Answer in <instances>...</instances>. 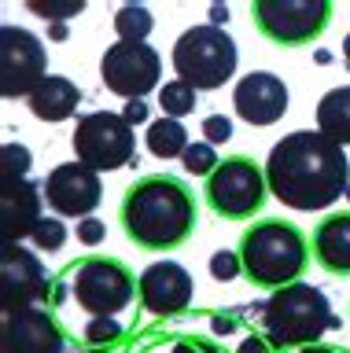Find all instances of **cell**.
<instances>
[{"instance_id":"obj_1","label":"cell","mask_w":350,"mask_h":353,"mask_svg":"<svg viewBox=\"0 0 350 353\" xmlns=\"http://www.w3.org/2000/svg\"><path fill=\"white\" fill-rule=\"evenodd\" d=\"M269 195L299 214H321L350 188V159L317 129H295L266 154Z\"/></svg>"},{"instance_id":"obj_2","label":"cell","mask_w":350,"mask_h":353,"mask_svg":"<svg viewBox=\"0 0 350 353\" xmlns=\"http://www.w3.org/2000/svg\"><path fill=\"white\" fill-rule=\"evenodd\" d=\"M118 221L133 247L170 254L195 236L200 206H195V192L184 181L170 173H148L126 188Z\"/></svg>"},{"instance_id":"obj_3","label":"cell","mask_w":350,"mask_h":353,"mask_svg":"<svg viewBox=\"0 0 350 353\" xmlns=\"http://www.w3.org/2000/svg\"><path fill=\"white\" fill-rule=\"evenodd\" d=\"M236 250L244 261V280L269 294L299 283L313 258L310 236L284 217H262L255 225H247Z\"/></svg>"},{"instance_id":"obj_4","label":"cell","mask_w":350,"mask_h":353,"mask_svg":"<svg viewBox=\"0 0 350 353\" xmlns=\"http://www.w3.org/2000/svg\"><path fill=\"white\" fill-rule=\"evenodd\" d=\"M332 324H336V313L328 294L306 280L280 287L262 302V331L277 350L317 346L324 331H332Z\"/></svg>"},{"instance_id":"obj_5","label":"cell","mask_w":350,"mask_h":353,"mask_svg":"<svg viewBox=\"0 0 350 353\" xmlns=\"http://www.w3.org/2000/svg\"><path fill=\"white\" fill-rule=\"evenodd\" d=\"M170 63L177 70V81L192 85L195 92H214L225 81H233L240 70V48L233 41V33L211 26V22H200V26H188L173 41Z\"/></svg>"},{"instance_id":"obj_6","label":"cell","mask_w":350,"mask_h":353,"mask_svg":"<svg viewBox=\"0 0 350 353\" xmlns=\"http://www.w3.org/2000/svg\"><path fill=\"white\" fill-rule=\"evenodd\" d=\"M70 298L89 316H118L140 298V276L122 258L89 254L70 265Z\"/></svg>"},{"instance_id":"obj_7","label":"cell","mask_w":350,"mask_h":353,"mask_svg":"<svg viewBox=\"0 0 350 353\" xmlns=\"http://www.w3.org/2000/svg\"><path fill=\"white\" fill-rule=\"evenodd\" d=\"M203 199L217 217L225 221H251L258 217V210L269 199V181H266V165H258L247 154H229L222 165L214 170V176L203 184Z\"/></svg>"},{"instance_id":"obj_8","label":"cell","mask_w":350,"mask_h":353,"mask_svg":"<svg viewBox=\"0 0 350 353\" xmlns=\"http://www.w3.org/2000/svg\"><path fill=\"white\" fill-rule=\"evenodd\" d=\"M74 159L96 173H115L133 162L137 154V132L122 118V110H89L78 118L70 132Z\"/></svg>"},{"instance_id":"obj_9","label":"cell","mask_w":350,"mask_h":353,"mask_svg":"<svg viewBox=\"0 0 350 353\" xmlns=\"http://www.w3.org/2000/svg\"><path fill=\"white\" fill-rule=\"evenodd\" d=\"M251 22L262 37L280 48H302L328 30L332 0H255Z\"/></svg>"},{"instance_id":"obj_10","label":"cell","mask_w":350,"mask_h":353,"mask_svg":"<svg viewBox=\"0 0 350 353\" xmlns=\"http://www.w3.org/2000/svg\"><path fill=\"white\" fill-rule=\"evenodd\" d=\"M48 77V52L34 30L4 22L0 26V96L30 99Z\"/></svg>"},{"instance_id":"obj_11","label":"cell","mask_w":350,"mask_h":353,"mask_svg":"<svg viewBox=\"0 0 350 353\" xmlns=\"http://www.w3.org/2000/svg\"><path fill=\"white\" fill-rule=\"evenodd\" d=\"M100 81L122 99H148L162 88V55L148 41H115L100 55Z\"/></svg>"},{"instance_id":"obj_12","label":"cell","mask_w":350,"mask_h":353,"mask_svg":"<svg viewBox=\"0 0 350 353\" xmlns=\"http://www.w3.org/2000/svg\"><path fill=\"white\" fill-rule=\"evenodd\" d=\"M56 280L45 272L34 247H0V309L4 316L48 302Z\"/></svg>"},{"instance_id":"obj_13","label":"cell","mask_w":350,"mask_h":353,"mask_svg":"<svg viewBox=\"0 0 350 353\" xmlns=\"http://www.w3.org/2000/svg\"><path fill=\"white\" fill-rule=\"evenodd\" d=\"M41 192H45V203H48V210L56 217L85 221V217H93L96 206H100L104 181H100L96 170L81 165L78 159H70V162L52 165L48 176L41 181Z\"/></svg>"},{"instance_id":"obj_14","label":"cell","mask_w":350,"mask_h":353,"mask_svg":"<svg viewBox=\"0 0 350 353\" xmlns=\"http://www.w3.org/2000/svg\"><path fill=\"white\" fill-rule=\"evenodd\" d=\"M0 353H67V331L52 305H30L4 316Z\"/></svg>"},{"instance_id":"obj_15","label":"cell","mask_w":350,"mask_h":353,"mask_svg":"<svg viewBox=\"0 0 350 353\" xmlns=\"http://www.w3.org/2000/svg\"><path fill=\"white\" fill-rule=\"evenodd\" d=\"M288 103H291L288 81L277 77L273 70H251L233 88V110L247 125H258V129L277 125L288 114Z\"/></svg>"},{"instance_id":"obj_16","label":"cell","mask_w":350,"mask_h":353,"mask_svg":"<svg viewBox=\"0 0 350 353\" xmlns=\"http://www.w3.org/2000/svg\"><path fill=\"white\" fill-rule=\"evenodd\" d=\"M195 283L192 272L181 261L162 258L151 261L148 269H140V305L151 316H177L192 305Z\"/></svg>"},{"instance_id":"obj_17","label":"cell","mask_w":350,"mask_h":353,"mask_svg":"<svg viewBox=\"0 0 350 353\" xmlns=\"http://www.w3.org/2000/svg\"><path fill=\"white\" fill-rule=\"evenodd\" d=\"M45 192L30 181H0V247H23L45 217Z\"/></svg>"},{"instance_id":"obj_18","label":"cell","mask_w":350,"mask_h":353,"mask_svg":"<svg viewBox=\"0 0 350 353\" xmlns=\"http://www.w3.org/2000/svg\"><path fill=\"white\" fill-rule=\"evenodd\" d=\"M313 261L332 276H350V210L324 214L310 236Z\"/></svg>"},{"instance_id":"obj_19","label":"cell","mask_w":350,"mask_h":353,"mask_svg":"<svg viewBox=\"0 0 350 353\" xmlns=\"http://www.w3.org/2000/svg\"><path fill=\"white\" fill-rule=\"evenodd\" d=\"M78 103H81V88L74 85L70 77H63V74H48L45 81L37 85V92L26 99L30 114H34L37 121H48V125L74 118Z\"/></svg>"},{"instance_id":"obj_20","label":"cell","mask_w":350,"mask_h":353,"mask_svg":"<svg viewBox=\"0 0 350 353\" xmlns=\"http://www.w3.org/2000/svg\"><path fill=\"white\" fill-rule=\"evenodd\" d=\"M313 121H317V132H324L332 143L339 148H350V85H336L317 99V110H313Z\"/></svg>"},{"instance_id":"obj_21","label":"cell","mask_w":350,"mask_h":353,"mask_svg":"<svg viewBox=\"0 0 350 353\" xmlns=\"http://www.w3.org/2000/svg\"><path fill=\"white\" fill-rule=\"evenodd\" d=\"M188 129H184V121L177 118H159L151 121V125L144 129V148L155 154V159H181L184 151H188Z\"/></svg>"},{"instance_id":"obj_22","label":"cell","mask_w":350,"mask_h":353,"mask_svg":"<svg viewBox=\"0 0 350 353\" xmlns=\"http://www.w3.org/2000/svg\"><path fill=\"white\" fill-rule=\"evenodd\" d=\"M155 30V15L144 4H122L115 11V33L118 41H148Z\"/></svg>"},{"instance_id":"obj_23","label":"cell","mask_w":350,"mask_h":353,"mask_svg":"<svg viewBox=\"0 0 350 353\" xmlns=\"http://www.w3.org/2000/svg\"><path fill=\"white\" fill-rule=\"evenodd\" d=\"M195 99H200V92H195L192 85H184V81H166L159 88V110H162V118H188L192 110H195Z\"/></svg>"},{"instance_id":"obj_24","label":"cell","mask_w":350,"mask_h":353,"mask_svg":"<svg viewBox=\"0 0 350 353\" xmlns=\"http://www.w3.org/2000/svg\"><path fill=\"white\" fill-rule=\"evenodd\" d=\"M67 239H70V232H67V225H63V217H56V214H45L37 221V228L30 232V247H34L37 254H59L63 247H67Z\"/></svg>"},{"instance_id":"obj_25","label":"cell","mask_w":350,"mask_h":353,"mask_svg":"<svg viewBox=\"0 0 350 353\" xmlns=\"http://www.w3.org/2000/svg\"><path fill=\"white\" fill-rule=\"evenodd\" d=\"M30 170H34V154H30L26 143L8 140L0 148V181H26Z\"/></svg>"},{"instance_id":"obj_26","label":"cell","mask_w":350,"mask_h":353,"mask_svg":"<svg viewBox=\"0 0 350 353\" xmlns=\"http://www.w3.org/2000/svg\"><path fill=\"white\" fill-rule=\"evenodd\" d=\"M181 165H184V173H188V176H203V181H211L214 170L222 165V154L214 151V143L200 140V143H188V151L181 154Z\"/></svg>"},{"instance_id":"obj_27","label":"cell","mask_w":350,"mask_h":353,"mask_svg":"<svg viewBox=\"0 0 350 353\" xmlns=\"http://www.w3.org/2000/svg\"><path fill=\"white\" fill-rule=\"evenodd\" d=\"M89 8L85 0H26V11L37 19H45L48 26L52 22H67L74 15H81V11Z\"/></svg>"},{"instance_id":"obj_28","label":"cell","mask_w":350,"mask_h":353,"mask_svg":"<svg viewBox=\"0 0 350 353\" xmlns=\"http://www.w3.org/2000/svg\"><path fill=\"white\" fill-rule=\"evenodd\" d=\"M118 339H122V324H118L115 316H93L89 324H85V342H89L93 350H107Z\"/></svg>"},{"instance_id":"obj_29","label":"cell","mask_w":350,"mask_h":353,"mask_svg":"<svg viewBox=\"0 0 350 353\" xmlns=\"http://www.w3.org/2000/svg\"><path fill=\"white\" fill-rule=\"evenodd\" d=\"M211 276H214L217 283H233L236 276H244L240 250H214V254H211Z\"/></svg>"},{"instance_id":"obj_30","label":"cell","mask_w":350,"mask_h":353,"mask_svg":"<svg viewBox=\"0 0 350 353\" xmlns=\"http://www.w3.org/2000/svg\"><path fill=\"white\" fill-rule=\"evenodd\" d=\"M203 140L214 143V148L229 143V140H233V118H225V114H206V118H203Z\"/></svg>"},{"instance_id":"obj_31","label":"cell","mask_w":350,"mask_h":353,"mask_svg":"<svg viewBox=\"0 0 350 353\" xmlns=\"http://www.w3.org/2000/svg\"><path fill=\"white\" fill-rule=\"evenodd\" d=\"M104 236H107V225H104V221L96 217V214L74 225V239H78V243H85V247H100V243H104Z\"/></svg>"},{"instance_id":"obj_32","label":"cell","mask_w":350,"mask_h":353,"mask_svg":"<svg viewBox=\"0 0 350 353\" xmlns=\"http://www.w3.org/2000/svg\"><path fill=\"white\" fill-rule=\"evenodd\" d=\"M166 353H222L214 346V342H206V339H195V335H184V339H173Z\"/></svg>"},{"instance_id":"obj_33","label":"cell","mask_w":350,"mask_h":353,"mask_svg":"<svg viewBox=\"0 0 350 353\" xmlns=\"http://www.w3.org/2000/svg\"><path fill=\"white\" fill-rule=\"evenodd\" d=\"M122 118H126L133 129H137V125H144V121L151 125V103H148V99H126Z\"/></svg>"},{"instance_id":"obj_34","label":"cell","mask_w":350,"mask_h":353,"mask_svg":"<svg viewBox=\"0 0 350 353\" xmlns=\"http://www.w3.org/2000/svg\"><path fill=\"white\" fill-rule=\"evenodd\" d=\"M236 353H280V350L269 342V335H266V331H258V335H247L244 342H240V346H236Z\"/></svg>"},{"instance_id":"obj_35","label":"cell","mask_w":350,"mask_h":353,"mask_svg":"<svg viewBox=\"0 0 350 353\" xmlns=\"http://www.w3.org/2000/svg\"><path fill=\"white\" fill-rule=\"evenodd\" d=\"M229 19H233V11H229V4H211V26L225 30Z\"/></svg>"},{"instance_id":"obj_36","label":"cell","mask_w":350,"mask_h":353,"mask_svg":"<svg viewBox=\"0 0 350 353\" xmlns=\"http://www.w3.org/2000/svg\"><path fill=\"white\" fill-rule=\"evenodd\" d=\"M211 324H214V335H233V331H236V316H222V313H217Z\"/></svg>"},{"instance_id":"obj_37","label":"cell","mask_w":350,"mask_h":353,"mask_svg":"<svg viewBox=\"0 0 350 353\" xmlns=\"http://www.w3.org/2000/svg\"><path fill=\"white\" fill-rule=\"evenodd\" d=\"M48 37L56 41V44H63V41L70 37V33H67V22H52V26H48Z\"/></svg>"},{"instance_id":"obj_38","label":"cell","mask_w":350,"mask_h":353,"mask_svg":"<svg viewBox=\"0 0 350 353\" xmlns=\"http://www.w3.org/2000/svg\"><path fill=\"white\" fill-rule=\"evenodd\" d=\"M299 353H339L336 346H324V342H317V346H306V350H299Z\"/></svg>"},{"instance_id":"obj_39","label":"cell","mask_w":350,"mask_h":353,"mask_svg":"<svg viewBox=\"0 0 350 353\" xmlns=\"http://www.w3.org/2000/svg\"><path fill=\"white\" fill-rule=\"evenodd\" d=\"M343 59H347V66H350V33L343 37Z\"/></svg>"},{"instance_id":"obj_40","label":"cell","mask_w":350,"mask_h":353,"mask_svg":"<svg viewBox=\"0 0 350 353\" xmlns=\"http://www.w3.org/2000/svg\"><path fill=\"white\" fill-rule=\"evenodd\" d=\"M81 353H111V350H93V346H89V350H81Z\"/></svg>"},{"instance_id":"obj_41","label":"cell","mask_w":350,"mask_h":353,"mask_svg":"<svg viewBox=\"0 0 350 353\" xmlns=\"http://www.w3.org/2000/svg\"><path fill=\"white\" fill-rule=\"evenodd\" d=\"M343 199H347V203H350V188H347V195H343Z\"/></svg>"}]
</instances>
